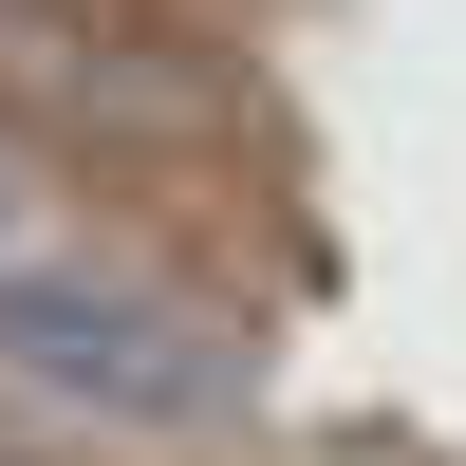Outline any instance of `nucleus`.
<instances>
[{
    "instance_id": "obj_1",
    "label": "nucleus",
    "mask_w": 466,
    "mask_h": 466,
    "mask_svg": "<svg viewBox=\"0 0 466 466\" xmlns=\"http://www.w3.org/2000/svg\"><path fill=\"white\" fill-rule=\"evenodd\" d=\"M0 410L75 448H224L261 410V355L168 280V261L112 243H19L0 261Z\"/></svg>"
},
{
    "instance_id": "obj_2",
    "label": "nucleus",
    "mask_w": 466,
    "mask_h": 466,
    "mask_svg": "<svg viewBox=\"0 0 466 466\" xmlns=\"http://www.w3.org/2000/svg\"><path fill=\"white\" fill-rule=\"evenodd\" d=\"M19 243H56V187H37V149L0 131V261H19Z\"/></svg>"
}]
</instances>
